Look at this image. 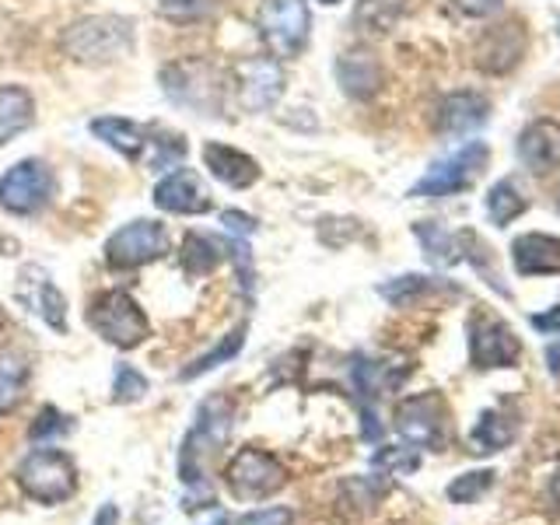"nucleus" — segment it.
I'll return each mask as SVG.
<instances>
[{"instance_id":"nucleus-1","label":"nucleus","mask_w":560,"mask_h":525,"mask_svg":"<svg viewBox=\"0 0 560 525\" xmlns=\"http://www.w3.org/2000/svg\"><path fill=\"white\" fill-rule=\"evenodd\" d=\"M232 420H235V402L228 396H210V399L200 402L197 420H192L189 434L183 438L179 477L192 490V504L189 508L214 504L203 463H207V455H214L228 442V434H232Z\"/></svg>"},{"instance_id":"nucleus-2","label":"nucleus","mask_w":560,"mask_h":525,"mask_svg":"<svg viewBox=\"0 0 560 525\" xmlns=\"http://www.w3.org/2000/svg\"><path fill=\"white\" fill-rule=\"evenodd\" d=\"M133 22L119 14H88L67 25L60 35V49L67 60L84 67H109L133 52Z\"/></svg>"},{"instance_id":"nucleus-3","label":"nucleus","mask_w":560,"mask_h":525,"mask_svg":"<svg viewBox=\"0 0 560 525\" xmlns=\"http://www.w3.org/2000/svg\"><path fill=\"white\" fill-rule=\"evenodd\" d=\"M158 81H162V92L189 113H197V116L224 113V78L210 60H200V57L172 60L162 67Z\"/></svg>"},{"instance_id":"nucleus-4","label":"nucleus","mask_w":560,"mask_h":525,"mask_svg":"<svg viewBox=\"0 0 560 525\" xmlns=\"http://www.w3.org/2000/svg\"><path fill=\"white\" fill-rule=\"evenodd\" d=\"M22 494L39 504H63L74 498L78 490V466L63 448L39 445L32 448L14 472Z\"/></svg>"},{"instance_id":"nucleus-5","label":"nucleus","mask_w":560,"mask_h":525,"mask_svg":"<svg viewBox=\"0 0 560 525\" xmlns=\"http://www.w3.org/2000/svg\"><path fill=\"white\" fill-rule=\"evenodd\" d=\"M256 28L273 60H291L308 46L312 11L308 0H262L256 11Z\"/></svg>"},{"instance_id":"nucleus-6","label":"nucleus","mask_w":560,"mask_h":525,"mask_svg":"<svg viewBox=\"0 0 560 525\" xmlns=\"http://www.w3.org/2000/svg\"><path fill=\"white\" fill-rule=\"evenodd\" d=\"M88 326H92L105 343H113L119 350L140 347L151 337V323L144 308L137 305V298L130 291H105L95 298L88 308Z\"/></svg>"},{"instance_id":"nucleus-7","label":"nucleus","mask_w":560,"mask_h":525,"mask_svg":"<svg viewBox=\"0 0 560 525\" xmlns=\"http://www.w3.org/2000/svg\"><path fill=\"white\" fill-rule=\"evenodd\" d=\"M487 158H490V151L483 140H469V144L452 151L448 158H438V162L413 183L410 197H428V200L455 197V192L469 189L480 179V172L487 168Z\"/></svg>"},{"instance_id":"nucleus-8","label":"nucleus","mask_w":560,"mask_h":525,"mask_svg":"<svg viewBox=\"0 0 560 525\" xmlns=\"http://www.w3.org/2000/svg\"><path fill=\"white\" fill-rule=\"evenodd\" d=\"M168 253V232L162 221H151V218H137L130 224L116 228V232L105 238V262L113 270H137V267H148V262L162 259Z\"/></svg>"},{"instance_id":"nucleus-9","label":"nucleus","mask_w":560,"mask_h":525,"mask_svg":"<svg viewBox=\"0 0 560 525\" xmlns=\"http://www.w3.org/2000/svg\"><path fill=\"white\" fill-rule=\"evenodd\" d=\"M52 200V172L39 158L11 165L0 175V210L11 218H32Z\"/></svg>"},{"instance_id":"nucleus-10","label":"nucleus","mask_w":560,"mask_h":525,"mask_svg":"<svg viewBox=\"0 0 560 525\" xmlns=\"http://www.w3.org/2000/svg\"><path fill=\"white\" fill-rule=\"evenodd\" d=\"M224 483L232 490L235 501H262L288 483V469L280 466V459L270 452L242 448L238 455H232V463L224 466Z\"/></svg>"},{"instance_id":"nucleus-11","label":"nucleus","mask_w":560,"mask_h":525,"mask_svg":"<svg viewBox=\"0 0 560 525\" xmlns=\"http://www.w3.org/2000/svg\"><path fill=\"white\" fill-rule=\"evenodd\" d=\"M396 431L410 445L420 448H442L448 438V410L438 393H420L402 399L396 407Z\"/></svg>"},{"instance_id":"nucleus-12","label":"nucleus","mask_w":560,"mask_h":525,"mask_svg":"<svg viewBox=\"0 0 560 525\" xmlns=\"http://www.w3.org/2000/svg\"><path fill=\"white\" fill-rule=\"evenodd\" d=\"M522 354V343L512 332V326H504L498 319H480L469 323V361L480 372H490V368H515Z\"/></svg>"},{"instance_id":"nucleus-13","label":"nucleus","mask_w":560,"mask_h":525,"mask_svg":"<svg viewBox=\"0 0 560 525\" xmlns=\"http://www.w3.org/2000/svg\"><path fill=\"white\" fill-rule=\"evenodd\" d=\"M154 207L165 210V214H179V218H200L214 210V200L207 197V189L200 183V175L186 168V165H175L168 175H162L154 186Z\"/></svg>"},{"instance_id":"nucleus-14","label":"nucleus","mask_w":560,"mask_h":525,"mask_svg":"<svg viewBox=\"0 0 560 525\" xmlns=\"http://www.w3.org/2000/svg\"><path fill=\"white\" fill-rule=\"evenodd\" d=\"M105 148H113L116 154H122L127 162H151L158 137H162V127H140L133 119H122V116H98L88 122Z\"/></svg>"},{"instance_id":"nucleus-15","label":"nucleus","mask_w":560,"mask_h":525,"mask_svg":"<svg viewBox=\"0 0 560 525\" xmlns=\"http://www.w3.org/2000/svg\"><path fill=\"white\" fill-rule=\"evenodd\" d=\"M14 294H18V302L39 315L49 329L67 332V298L60 294V288L52 284V277L43 267L28 262V267L22 270V280H18Z\"/></svg>"},{"instance_id":"nucleus-16","label":"nucleus","mask_w":560,"mask_h":525,"mask_svg":"<svg viewBox=\"0 0 560 525\" xmlns=\"http://www.w3.org/2000/svg\"><path fill=\"white\" fill-rule=\"evenodd\" d=\"M284 95V70L273 57H253L238 67V102L249 113H267Z\"/></svg>"},{"instance_id":"nucleus-17","label":"nucleus","mask_w":560,"mask_h":525,"mask_svg":"<svg viewBox=\"0 0 560 525\" xmlns=\"http://www.w3.org/2000/svg\"><path fill=\"white\" fill-rule=\"evenodd\" d=\"M490 119V102L480 92H452L438 102L434 109V130L442 137H466L477 133Z\"/></svg>"},{"instance_id":"nucleus-18","label":"nucleus","mask_w":560,"mask_h":525,"mask_svg":"<svg viewBox=\"0 0 560 525\" xmlns=\"http://www.w3.org/2000/svg\"><path fill=\"white\" fill-rule=\"evenodd\" d=\"M515 154H518V162L536 175L553 172L560 165V122L557 119H533L529 127L518 133Z\"/></svg>"},{"instance_id":"nucleus-19","label":"nucleus","mask_w":560,"mask_h":525,"mask_svg":"<svg viewBox=\"0 0 560 525\" xmlns=\"http://www.w3.org/2000/svg\"><path fill=\"white\" fill-rule=\"evenodd\" d=\"M203 165L228 189H249L253 183H259V175H262V168L253 154H245L232 144H218V140L203 144Z\"/></svg>"},{"instance_id":"nucleus-20","label":"nucleus","mask_w":560,"mask_h":525,"mask_svg":"<svg viewBox=\"0 0 560 525\" xmlns=\"http://www.w3.org/2000/svg\"><path fill=\"white\" fill-rule=\"evenodd\" d=\"M512 259L522 277H553L560 273V238L525 232L512 242Z\"/></svg>"},{"instance_id":"nucleus-21","label":"nucleus","mask_w":560,"mask_h":525,"mask_svg":"<svg viewBox=\"0 0 560 525\" xmlns=\"http://www.w3.org/2000/svg\"><path fill=\"white\" fill-rule=\"evenodd\" d=\"M382 78H385L382 63L375 52H368V49H350L337 60V81L350 98H361V102L372 98L382 88Z\"/></svg>"},{"instance_id":"nucleus-22","label":"nucleus","mask_w":560,"mask_h":525,"mask_svg":"<svg viewBox=\"0 0 560 525\" xmlns=\"http://www.w3.org/2000/svg\"><path fill=\"white\" fill-rule=\"evenodd\" d=\"M35 122V98L22 84H0V148Z\"/></svg>"},{"instance_id":"nucleus-23","label":"nucleus","mask_w":560,"mask_h":525,"mask_svg":"<svg viewBox=\"0 0 560 525\" xmlns=\"http://www.w3.org/2000/svg\"><path fill=\"white\" fill-rule=\"evenodd\" d=\"M518 32H522V25H518V22L487 28L483 43L477 46V60H480V67H483V70H490V74H501V70H512V67L522 60V52H525V43H512V46H508V39H515Z\"/></svg>"},{"instance_id":"nucleus-24","label":"nucleus","mask_w":560,"mask_h":525,"mask_svg":"<svg viewBox=\"0 0 560 525\" xmlns=\"http://www.w3.org/2000/svg\"><path fill=\"white\" fill-rule=\"evenodd\" d=\"M179 259H183L186 277H207L228 259V242L214 238V235H203V232H186Z\"/></svg>"},{"instance_id":"nucleus-25","label":"nucleus","mask_w":560,"mask_h":525,"mask_svg":"<svg viewBox=\"0 0 560 525\" xmlns=\"http://www.w3.org/2000/svg\"><path fill=\"white\" fill-rule=\"evenodd\" d=\"M518 434V420L504 410H487L477 428H472V452L490 455V452H501L504 445H512Z\"/></svg>"},{"instance_id":"nucleus-26","label":"nucleus","mask_w":560,"mask_h":525,"mask_svg":"<svg viewBox=\"0 0 560 525\" xmlns=\"http://www.w3.org/2000/svg\"><path fill=\"white\" fill-rule=\"evenodd\" d=\"M28 385V364L14 350H0V417L11 413L25 396Z\"/></svg>"},{"instance_id":"nucleus-27","label":"nucleus","mask_w":560,"mask_h":525,"mask_svg":"<svg viewBox=\"0 0 560 525\" xmlns=\"http://www.w3.org/2000/svg\"><path fill=\"white\" fill-rule=\"evenodd\" d=\"M245 332H249V326H235L232 332H228V337H221V343L214 347V350H207L203 358H197L189 368H183L179 372V378L183 382H192V378H200V375H207V372H214V368H221L224 361H232L238 350L245 347Z\"/></svg>"},{"instance_id":"nucleus-28","label":"nucleus","mask_w":560,"mask_h":525,"mask_svg":"<svg viewBox=\"0 0 560 525\" xmlns=\"http://www.w3.org/2000/svg\"><path fill=\"white\" fill-rule=\"evenodd\" d=\"M525 207H529V200L522 197L518 186L512 179L494 183V186H490V192H487V214H490V221L501 224V228L512 224L515 218H522Z\"/></svg>"},{"instance_id":"nucleus-29","label":"nucleus","mask_w":560,"mask_h":525,"mask_svg":"<svg viewBox=\"0 0 560 525\" xmlns=\"http://www.w3.org/2000/svg\"><path fill=\"white\" fill-rule=\"evenodd\" d=\"M402 11H407V0H358L354 8V22L364 32H389Z\"/></svg>"},{"instance_id":"nucleus-30","label":"nucleus","mask_w":560,"mask_h":525,"mask_svg":"<svg viewBox=\"0 0 560 525\" xmlns=\"http://www.w3.org/2000/svg\"><path fill=\"white\" fill-rule=\"evenodd\" d=\"M221 0H158V14L172 25H200L214 18Z\"/></svg>"},{"instance_id":"nucleus-31","label":"nucleus","mask_w":560,"mask_h":525,"mask_svg":"<svg viewBox=\"0 0 560 525\" xmlns=\"http://www.w3.org/2000/svg\"><path fill=\"white\" fill-rule=\"evenodd\" d=\"M413 235L424 242L431 262H442V267H452V262H459V256H455V253H459V235H448L438 224H431V221L413 224Z\"/></svg>"},{"instance_id":"nucleus-32","label":"nucleus","mask_w":560,"mask_h":525,"mask_svg":"<svg viewBox=\"0 0 560 525\" xmlns=\"http://www.w3.org/2000/svg\"><path fill=\"white\" fill-rule=\"evenodd\" d=\"M428 291H434V280L431 277H413V273L410 277H396L393 284L378 288V294L385 298V302H393V305H410Z\"/></svg>"},{"instance_id":"nucleus-33","label":"nucleus","mask_w":560,"mask_h":525,"mask_svg":"<svg viewBox=\"0 0 560 525\" xmlns=\"http://www.w3.org/2000/svg\"><path fill=\"white\" fill-rule=\"evenodd\" d=\"M490 483H494V469H480V472H463L459 480L448 483V501L455 504H472L477 498H483Z\"/></svg>"},{"instance_id":"nucleus-34","label":"nucleus","mask_w":560,"mask_h":525,"mask_svg":"<svg viewBox=\"0 0 560 525\" xmlns=\"http://www.w3.org/2000/svg\"><path fill=\"white\" fill-rule=\"evenodd\" d=\"M70 431V417H63L57 407H46V410H39V417L32 420V428H28V442H35V445H49L52 438H60V434H67Z\"/></svg>"},{"instance_id":"nucleus-35","label":"nucleus","mask_w":560,"mask_h":525,"mask_svg":"<svg viewBox=\"0 0 560 525\" xmlns=\"http://www.w3.org/2000/svg\"><path fill=\"white\" fill-rule=\"evenodd\" d=\"M144 393H148V378L140 375L137 368L119 364L116 368V378H113V399L116 402H137Z\"/></svg>"},{"instance_id":"nucleus-36","label":"nucleus","mask_w":560,"mask_h":525,"mask_svg":"<svg viewBox=\"0 0 560 525\" xmlns=\"http://www.w3.org/2000/svg\"><path fill=\"white\" fill-rule=\"evenodd\" d=\"M420 466L417 448L396 445V448H382L375 452V469H389V472H413Z\"/></svg>"},{"instance_id":"nucleus-37","label":"nucleus","mask_w":560,"mask_h":525,"mask_svg":"<svg viewBox=\"0 0 560 525\" xmlns=\"http://www.w3.org/2000/svg\"><path fill=\"white\" fill-rule=\"evenodd\" d=\"M291 522H294L291 508H259V512L242 515L235 525H291Z\"/></svg>"},{"instance_id":"nucleus-38","label":"nucleus","mask_w":560,"mask_h":525,"mask_svg":"<svg viewBox=\"0 0 560 525\" xmlns=\"http://www.w3.org/2000/svg\"><path fill=\"white\" fill-rule=\"evenodd\" d=\"M221 221L228 224V232H235L238 238H249V235L256 232V218H249V214H238V210H224Z\"/></svg>"},{"instance_id":"nucleus-39","label":"nucleus","mask_w":560,"mask_h":525,"mask_svg":"<svg viewBox=\"0 0 560 525\" xmlns=\"http://www.w3.org/2000/svg\"><path fill=\"white\" fill-rule=\"evenodd\" d=\"M455 8H459L463 14L469 18H487V14H494L501 8V0H452Z\"/></svg>"},{"instance_id":"nucleus-40","label":"nucleus","mask_w":560,"mask_h":525,"mask_svg":"<svg viewBox=\"0 0 560 525\" xmlns=\"http://www.w3.org/2000/svg\"><path fill=\"white\" fill-rule=\"evenodd\" d=\"M533 326H536L539 332H560V305H557L553 312H539V315H533Z\"/></svg>"},{"instance_id":"nucleus-41","label":"nucleus","mask_w":560,"mask_h":525,"mask_svg":"<svg viewBox=\"0 0 560 525\" xmlns=\"http://www.w3.org/2000/svg\"><path fill=\"white\" fill-rule=\"evenodd\" d=\"M119 522V512H116V504H105L102 512L95 515V525H116Z\"/></svg>"},{"instance_id":"nucleus-42","label":"nucleus","mask_w":560,"mask_h":525,"mask_svg":"<svg viewBox=\"0 0 560 525\" xmlns=\"http://www.w3.org/2000/svg\"><path fill=\"white\" fill-rule=\"evenodd\" d=\"M200 525H228V515L224 512H214V522H200Z\"/></svg>"},{"instance_id":"nucleus-43","label":"nucleus","mask_w":560,"mask_h":525,"mask_svg":"<svg viewBox=\"0 0 560 525\" xmlns=\"http://www.w3.org/2000/svg\"><path fill=\"white\" fill-rule=\"evenodd\" d=\"M553 498H557V508H560V472H557V480H553Z\"/></svg>"},{"instance_id":"nucleus-44","label":"nucleus","mask_w":560,"mask_h":525,"mask_svg":"<svg viewBox=\"0 0 560 525\" xmlns=\"http://www.w3.org/2000/svg\"><path fill=\"white\" fill-rule=\"evenodd\" d=\"M323 4H340V0H323Z\"/></svg>"},{"instance_id":"nucleus-45","label":"nucleus","mask_w":560,"mask_h":525,"mask_svg":"<svg viewBox=\"0 0 560 525\" xmlns=\"http://www.w3.org/2000/svg\"><path fill=\"white\" fill-rule=\"evenodd\" d=\"M0 326H4V308H0Z\"/></svg>"},{"instance_id":"nucleus-46","label":"nucleus","mask_w":560,"mask_h":525,"mask_svg":"<svg viewBox=\"0 0 560 525\" xmlns=\"http://www.w3.org/2000/svg\"><path fill=\"white\" fill-rule=\"evenodd\" d=\"M557 207H560V197H557Z\"/></svg>"}]
</instances>
